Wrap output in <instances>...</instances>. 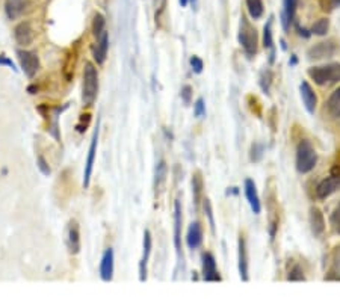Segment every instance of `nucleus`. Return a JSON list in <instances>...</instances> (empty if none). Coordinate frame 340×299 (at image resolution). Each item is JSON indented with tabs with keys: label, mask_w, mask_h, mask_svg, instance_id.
I'll list each match as a JSON object with an SVG mask.
<instances>
[{
	"label": "nucleus",
	"mask_w": 340,
	"mask_h": 299,
	"mask_svg": "<svg viewBox=\"0 0 340 299\" xmlns=\"http://www.w3.org/2000/svg\"><path fill=\"white\" fill-rule=\"evenodd\" d=\"M307 74L316 85H333V84L340 82V64L311 67L307 70Z\"/></svg>",
	"instance_id": "7ed1b4c3"
},
{
	"label": "nucleus",
	"mask_w": 340,
	"mask_h": 299,
	"mask_svg": "<svg viewBox=\"0 0 340 299\" xmlns=\"http://www.w3.org/2000/svg\"><path fill=\"white\" fill-rule=\"evenodd\" d=\"M287 280L289 281H305V275H304V270L299 264H295L289 274H287Z\"/></svg>",
	"instance_id": "2f4dec72"
},
{
	"label": "nucleus",
	"mask_w": 340,
	"mask_h": 299,
	"mask_svg": "<svg viewBox=\"0 0 340 299\" xmlns=\"http://www.w3.org/2000/svg\"><path fill=\"white\" fill-rule=\"evenodd\" d=\"M245 2H247V9H248L250 17L254 18V20L261 18V15L265 12L263 2L261 0H245Z\"/></svg>",
	"instance_id": "a878e982"
},
{
	"label": "nucleus",
	"mask_w": 340,
	"mask_h": 299,
	"mask_svg": "<svg viewBox=\"0 0 340 299\" xmlns=\"http://www.w3.org/2000/svg\"><path fill=\"white\" fill-rule=\"evenodd\" d=\"M181 224H183V212H181V204L178 200L174 203V245L177 253L180 254L181 248Z\"/></svg>",
	"instance_id": "dca6fc26"
},
{
	"label": "nucleus",
	"mask_w": 340,
	"mask_h": 299,
	"mask_svg": "<svg viewBox=\"0 0 340 299\" xmlns=\"http://www.w3.org/2000/svg\"><path fill=\"white\" fill-rule=\"evenodd\" d=\"M331 6H334V8L340 6V0H331Z\"/></svg>",
	"instance_id": "37998d69"
},
{
	"label": "nucleus",
	"mask_w": 340,
	"mask_h": 299,
	"mask_svg": "<svg viewBox=\"0 0 340 299\" xmlns=\"http://www.w3.org/2000/svg\"><path fill=\"white\" fill-rule=\"evenodd\" d=\"M0 65H6V67H9L11 70L17 71V68H15V65H14V62H12L11 59H8L5 55H0Z\"/></svg>",
	"instance_id": "ea45409f"
},
{
	"label": "nucleus",
	"mask_w": 340,
	"mask_h": 299,
	"mask_svg": "<svg viewBox=\"0 0 340 299\" xmlns=\"http://www.w3.org/2000/svg\"><path fill=\"white\" fill-rule=\"evenodd\" d=\"M318 164V153L308 139H301L297 147V170L301 174H308Z\"/></svg>",
	"instance_id": "f03ea898"
},
{
	"label": "nucleus",
	"mask_w": 340,
	"mask_h": 299,
	"mask_svg": "<svg viewBox=\"0 0 340 299\" xmlns=\"http://www.w3.org/2000/svg\"><path fill=\"white\" fill-rule=\"evenodd\" d=\"M340 191V175L339 174H334V175H330L327 178H324L315 189L316 192V198L318 200H327L328 197H331L333 194L339 192Z\"/></svg>",
	"instance_id": "423d86ee"
},
{
	"label": "nucleus",
	"mask_w": 340,
	"mask_h": 299,
	"mask_svg": "<svg viewBox=\"0 0 340 299\" xmlns=\"http://www.w3.org/2000/svg\"><path fill=\"white\" fill-rule=\"evenodd\" d=\"M189 62H191V67H192L194 73L200 74V73L203 71V68H204V64H203V61H201V59H200L198 56H192Z\"/></svg>",
	"instance_id": "c9c22d12"
},
{
	"label": "nucleus",
	"mask_w": 340,
	"mask_h": 299,
	"mask_svg": "<svg viewBox=\"0 0 340 299\" xmlns=\"http://www.w3.org/2000/svg\"><path fill=\"white\" fill-rule=\"evenodd\" d=\"M150 253H151V234L148 230H145L144 231V253L139 261V281L147 280V261H148Z\"/></svg>",
	"instance_id": "6ab92c4d"
},
{
	"label": "nucleus",
	"mask_w": 340,
	"mask_h": 299,
	"mask_svg": "<svg viewBox=\"0 0 340 299\" xmlns=\"http://www.w3.org/2000/svg\"><path fill=\"white\" fill-rule=\"evenodd\" d=\"M272 17H269L266 26L263 28V45L265 48H269L271 50V56H269V62L272 64L274 62V58H275V47H274V38H272Z\"/></svg>",
	"instance_id": "5701e85b"
},
{
	"label": "nucleus",
	"mask_w": 340,
	"mask_h": 299,
	"mask_svg": "<svg viewBox=\"0 0 340 299\" xmlns=\"http://www.w3.org/2000/svg\"><path fill=\"white\" fill-rule=\"evenodd\" d=\"M17 56H18V61H20L23 73L29 79H32L38 73V70H40V59H38V56L35 53L26 51V50H18Z\"/></svg>",
	"instance_id": "39448f33"
},
{
	"label": "nucleus",
	"mask_w": 340,
	"mask_h": 299,
	"mask_svg": "<svg viewBox=\"0 0 340 299\" xmlns=\"http://www.w3.org/2000/svg\"><path fill=\"white\" fill-rule=\"evenodd\" d=\"M203 243V227L200 222H192L188 228L186 234V245L189 250H197Z\"/></svg>",
	"instance_id": "4468645a"
},
{
	"label": "nucleus",
	"mask_w": 340,
	"mask_h": 299,
	"mask_svg": "<svg viewBox=\"0 0 340 299\" xmlns=\"http://www.w3.org/2000/svg\"><path fill=\"white\" fill-rule=\"evenodd\" d=\"M263 154H265V147L261 144L255 142L251 145V151H250L251 162H260L263 159Z\"/></svg>",
	"instance_id": "c756f323"
},
{
	"label": "nucleus",
	"mask_w": 340,
	"mask_h": 299,
	"mask_svg": "<svg viewBox=\"0 0 340 299\" xmlns=\"http://www.w3.org/2000/svg\"><path fill=\"white\" fill-rule=\"evenodd\" d=\"M238 267H239V275L242 281H248L250 275H248V253H247V243H245V237L241 234L239 236V242H238Z\"/></svg>",
	"instance_id": "6e6552de"
},
{
	"label": "nucleus",
	"mask_w": 340,
	"mask_h": 299,
	"mask_svg": "<svg viewBox=\"0 0 340 299\" xmlns=\"http://www.w3.org/2000/svg\"><path fill=\"white\" fill-rule=\"evenodd\" d=\"M330 224L333 227V230L340 234V203L336 206V209L333 210L331 218H330Z\"/></svg>",
	"instance_id": "72a5a7b5"
},
{
	"label": "nucleus",
	"mask_w": 340,
	"mask_h": 299,
	"mask_svg": "<svg viewBox=\"0 0 340 299\" xmlns=\"http://www.w3.org/2000/svg\"><path fill=\"white\" fill-rule=\"evenodd\" d=\"M238 40L242 47V50L245 51V55L248 58H253L257 53V47H258V35L255 28L248 21V18L245 15L241 17L239 21V34H238Z\"/></svg>",
	"instance_id": "f257e3e1"
},
{
	"label": "nucleus",
	"mask_w": 340,
	"mask_h": 299,
	"mask_svg": "<svg viewBox=\"0 0 340 299\" xmlns=\"http://www.w3.org/2000/svg\"><path fill=\"white\" fill-rule=\"evenodd\" d=\"M271 84H272V71H271V70H265V71L260 74V86H261V89H263L266 94H269Z\"/></svg>",
	"instance_id": "7c9ffc66"
},
{
	"label": "nucleus",
	"mask_w": 340,
	"mask_h": 299,
	"mask_svg": "<svg viewBox=\"0 0 340 299\" xmlns=\"http://www.w3.org/2000/svg\"><path fill=\"white\" fill-rule=\"evenodd\" d=\"M167 2L168 0H153V6H154V11L158 12V14H161L164 9H165V6H167Z\"/></svg>",
	"instance_id": "58836bf2"
},
{
	"label": "nucleus",
	"mask_w": 340,
	"mask_h": 299,
	"mask_svg": "<svg viewBox=\"0 0 340 299\" xmlns=\"http://www.w3.org/2000/svg\"><path fill=\"white\" fill-rule=\"evenodd\" d=\"M327 109H328V114L340 123V86L330 95L328 101H327Z\"/></svg>",
	"instance_id": "b1692460"
},
{
	"label": "nucleus",
	"mask_w": 340,
	"mask_h": 299,
	"mask_svg": "<svg viewBox=\"0 0 340 299\" xmlns=\"http://www.w3.org/2000/svg\"><path fill=\"white\" fill-rule=\"evenodd\" d=\"M289 64H291V65H297V64H298V59H297V56H295V55H292V58H291Z\"/></svg>",
	"instance_id": "79ce46f5"
},
{
	"label": "nucleus",
	"mask_w": 340,
	"mask_h": 299,
	"mask_svg": "<svg viewBox=\"0 0 340 299\" xmlns=\"http://www.w3.org/2000/svg\"><path fill=\"white\" fill-rule=\"evenodd\" d=\"M336 53V45L333 43H318L308 50V59H325Z\"/></svg>",
	"instance_id": "a211bd4d"
},
{
	"label": "nucleus",
	"mask_w": 340,
	"mask_h": 299,
	"mask_svg": "<svg viewBox=\"0 0 340 299\" xmlns=\"http://www.w3.org/2000/svg\"><path fill=\"white\" fill-rule=\"evenodd\" d=\"M192 195H194V206L198 209L200 203L203 201V177L200 172H195L192 175Z\"/></svg>",
	"instance_id": "393cba45"
},
{
	"label": "nucleus",
	"mask_w": 340,
	"mask_h": 299,
	"mask_svg": "<svg viewBox=\"0 0 340 299\" xmlns=\"http://www.w3.org/2000/svg\"><path fill=\"white\" fill-rule=\"evenodd\" d=\"M104 26H106L104 17H103L101 14H95V15H94V21H92V34H94L95 38H98V37L106 31Z\"/></svg>",
	"instance_id": "cd10ccee"
},
{
	"label": "nucleus",
	"mask_w": 340,
	"mask_h": 299,
	"mask_svg": "<svg viewBox=\"0 0 340 299\" xmlns=\"http://www.w3.org/2000/svg\"><path fill=\"white\" fill-rule=\"evenodd\" d=\"M108 48H109V34L104 31L98 38H97V44L94 47V59L97 61V64H104L106 56H108Z\"/></svg>",
	"instance_id": "aec40b11"
},
{
	"label": "nucleus",
	"mask_w": 340,
	"mask_h": 299,
	"mask_svg": "<svg viewBox=\"0 0 340 299\" xmlns=\"http://www.w3.org/2000/svg\"><path fill=\"white\" fill-rule=\"evenodd\" d=\"M37 165H38V168H40V171L43 172L44 175H50V167H48V164L45 162V159H44L43 156H40L38 157V160H37Z\"/></svg>",
	"instance_id": "4c0bfd02"
},
{
	"label": "nucleus",
	"mask_w": 340,
	"mask_h": 299,
	"mask_svg": "<svg viewBox=\"0 0 340 299\" xmlns=\"http://www.w3.org/2000/svg\"><path fill=\"white\" fill-rule=\"evenodd\" d=\"M328 29H330V21H328V18H321V20H318V21L313 24L311 34H315V35H318V37H324V35H327Z\"/></svg>",
	"instance_id": "c85d7f7f"
},
{
	"label": "nucleus",
	"mask_w": 340,
	"mask_h": 299,
	"mask_svg": "<svg viewBox=\"0 0 340 299\" xmlns=\"http://www.w3.org/2000/svg\"><path fill=\"white\" fill-rule=\"evenodd\" d=\"M298 0H283V12H281V24L284 31H289L291 24L294 23L295 12H297Z\"/></svg>",
	"instance_id": "412c9836"
},
{
	"label": "nucleus",
	"mask_w": 340,
	"mask_h": 299,
	"mask_svg": "<svg viewBox=\"0 0 340 299\" xmlns=\"http://www.w3.org/2000/svg\"><path fill=\"white\" fill-rule=\"evenodd\" d=\"M98 131H100V127H98V121H97V127L94 130V134H92V139H91V145H89V150H88L85 172H84V187H88L89 181H91V175H92V170H94V162H95V154H97Z\"/></svg>",
	"instance_id": "0eeeda50"
},
{
	"label": "nucleus",
	"mask_w": 340,
	"mask_h": 299,
	"mask_svg": "<svg viewBox=\"0 0 340 299\" xmlns=\"http://www.w3.org/2000/svg\"><path fill=\"white\" fill-rule=\"evenodd\" d=\"M201 261H203V278L206 281H211V283H216V281H221V275L218 272V267H216V260L211 253H204L201 256Z\"/></svg>",
	"instance_id": "1a4fd4ad"
},
{
	"label": "nucleus",
	"mask_w": 340,
	"mask_h": 299,
	"mask_svg": "<svg viewBox=\"0 0 340 299\" xmlns=\"http://www.w3.org/2000/svg\"><path fill=\"white\" fill-rule=\"evenodd\" d=\"M308 222H310V228H311V233L315 234V237H321L325 231V218L318 207L310 209Z\"/></svg>",
	"instance_id": "f3484780"
},
{
	"label": "nucleus",
	"mask_w": 340,
	"mask_h": 299,
	"mask_svg": "<svg viewBox=\"0 0 340 299\" xmlns=\"http://www.w3.org/2000/svg\"><path fill=\"white\" fill-rule=\"evenodd\" d=\"M299 94H301V98H302L305 111L308 114H315L316 104H318V97H316V92L313 91L311 85L308 82L302 80L301 85H299Z\"/></svg>",
	"instance_id": "9d476101"
},
{
	"label": "nucleus",
	"mask_w": 340,
	"mask_h": 299,
	"mask_svg": "<svg viewBox=\"0 0 340 299\" xmlns=\"http://www.w3.org/2000/svg\"><path fill=\"white\" fill-rule=\"evenodd\" d=\"M28 5H29L28 0H6L5 2V11H6L8 18L15 20L20 15H23L26 8H28Z\"/></svg>",
	"instance_id": "4be33fe9"
},
{
	"label": "nucleus",
	"mask_w": 340,
	"mask_h": 299,
	"mask_svg": "<svg viewBox=\"0 0 340 299\" xmlns=\"http://www.w3.org/2000/svg\"><path fill=\"white\" fill-rule=\"evenodd\" d=\"M189 2H194V3H195V2H197V0H189Z\"/></svg>",
	"instance_id": "a18cd8bd"
},
{
	"label": "nucleus",
	"mask_w": 340,
	"mask_h": 299,
	"mask_svg": "<svg viewBox=\"0 0 340 299\" xmlns=\"http://www.w3.org/2000/svg\"><path fill=\"white\" fill-rule=\"evenodd\" d=\"M178 2H180V5H181V6H186V5L189 3V0H178Z\"/></svg>",
	"instance_id": "c03bdc74"
},
{
	"label": "nucleus",
	"mask_w": 340,
	"mask_h": 299,
	"mask_svg": "<svg viewBox=\"0 0 340 299\" xmlns=\"http://www.w3.org/2000/svg\"><path fill=\"white\" fill-rule=\"evenodd\" d=\"M34 37H35L34 35V29H32V26L28 21L20 23L14 29V38H15V41H17L18 45H23V47L31 45L32 41H34Z\"/></svg>",
	"instance_id": "f8f14e48"
},
{
	"label": "nucleus",
	"mask_w": 340,
	"mask_h": 299,
	"mask_svg": "<svg viewBox=\"0 0 340 299\" xmlns=\"http://www.w3.org/2000/svg\"><path fill=\"white\" fill-rule=\"evenodd\" d=\"M194 115L197 118H203L206 115V104H204V100L203 98H198L195 103H194Z\"/></svg>",
	"instance_id": "f704fd0d"
},
{
	"label": "nucleus",
	"mask_w": 340,
	"mask_h": 299,
	"mask_svg": "<svg viewBox=\"0 0 340 299\" xmlns=\"http://www.w3.org/2000/svg\"><path fill=\"white\" fill-rule=\"evenodd\" d=\"M203 209H204V213H206L207 219H209V225H211L212 231L215 233V219H213V209H212V204H211V200H209V198H204V200H203Z\"/></svg>",
	"instance_id": "473e14b6"
},
{
	"label": "nucleus",
	"mask_w": 340,
	"mask_h": 299,
	"mask_svg": "<svg viewBox=\"0 0 340 299\" xmlns=\"http://www.w3.org/2000/svg\"><path fill=\"white\" fill-rule=\"evenodd\" d=\"M67 247L71 254H79L81 251V231L76 221H70L67 228Z\"/></svg>",
	"instance_id": "9b49d317"
},
{
	"label": "nucleus",
	"mask_w": 340,
	"mask_h": 299,
	"mask_svg": "<svg viewBox=\"0 0 340 299\" xmlns=\"http://www.w3.org/2000/svg\"><path fill=\"white\" fill-rule=\"evenodd\" d=\"M297 31H298V35H299V37H304V38H308V37L311 35V31L308 32L305 28H301V26H297Z\"/></svg>",
	"instance_id": "a19ab883"
},
{
	"label": "nucleus",
	"mask_w": 340,
	"mask_h": 299,
	"mask_svg": "<svg viewBox=\"0 0 340 299\" xmlns=\"http://www.w3.org/2000/svg\"><path fill=\"white\" fill-rule=\"evenodd\" d=\"M244 191H245V197L248 200V204L253 210V213L258 214L261 212V203H260V198H258V194H257V187H255V183L251 178H247L245 183H244Z\"/></svg>",
	"instance_id": "ddd939ff"
},
{
	"label": "nucleus",
	"mask_w": 340,
	"mask_h": 299,
	"mask_svg": "<svg viewBox=\"0 0 340 299\" xmlns=\"http://www.w3.org/2000/svg\"><path fill=\"white\" fill-rule=\"evenodd\" d=\"M167 174H168V167L165 164V160H161L156 167V172H154V184H156V189L162 187V184L165 183L167 180Z\"/></svg>",
	"instance_id": "bb28decb"
},
{
	"label": "nucleus",
	"mask_w": 340,
	"mask_h": 299,
	"mask_svg": "<svg viewBox=\"0 0 340 299\" xmlns=\"http://www.w3.org/2000/svg\"><path fill=\"white\" fill-rule=\"evenodd\" d=\"M180 97H181V100H183L186 104H189L191 100H192V88L189 85L183 86L181 91H180Z\"/></svg>",
	"instance_id": "e433bc0d"
},
{
	"label": "nucleus",
	"mask_w": 340,
	"mask_h": 299,
	"mask_svg": "<svg viewBox=\"0 0 340 299\" xmlns=\"http://www.w3.org/2000/svg\"><path fill=\"white\" fill-rule=\"evenodd\" d=\"M98 94V73L97 68L86 62L84 70V86H82V100L85 106H91Z\"/></svg>",
	"instance_id": "20e7f679"
},
{
	"label": "nucleus",
	"mask_w": 340,
	"mask_h": 299,
	"mask_svg": "<svg viewBox=\"0 0 340 299\" xmlns=\"http://www.w3.org/2000/svg\"><path fill=\"white\" fill-rule=\"evenodd\" d=\"M100 278L103 281H111L114 278V250L108 248L100 261Z\"/></svg>",
	"instance_id": "2eb2a0df"
}]
</instances>
